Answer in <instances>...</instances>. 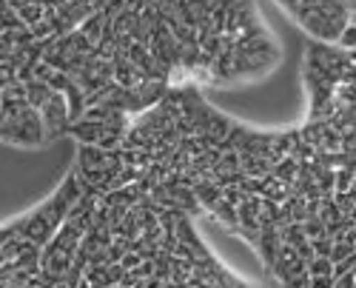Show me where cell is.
Listing matches in <instances>:
<instances>
[{"mask_svg": "<svg viewBox=\"0 0 356 288\" xmlns=\"http://www.w3.org/2000/svg\"><path fill=\"white\" fill-rule=\"evenodd\" d=\"M311 43H342L356 23V0H271Z\"/></svg>", "mask_w": 356, "mask_h": 288, "instance_id": "6da1fadb", "label": "cell"}]
</instances>
